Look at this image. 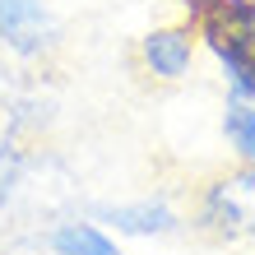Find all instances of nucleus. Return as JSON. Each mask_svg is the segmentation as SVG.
<instances>
[{"label":"nucleus","instance_id":"nucleus-2","mask_svg":"<svg viewBox=\"0 0 255 255\" xmlns=\"http://www.w3.org/2000/svg\"><path fill=\"white\" fill-rule=\"evenodd\" d=\"M65 42V28L47 0H0V56L19 65H47Z\"/></svg>","mask_w":255,"mask_h":255},{"label":"nucleus","instance_id":"nucleus-1","mask_svg":"<svg viewBox=\"0 0 255 255\" xmlns=\"http://www.w3.org/2000/svg\"><path fill=\"white\" fill-rule=\"evenodd\" d=\"M190 228L218 246L255 242V162H237L228 172H214L195 190Z\"/></svg>","mask_w":255,"mask_h":255},{"label":"nucleus","instance_id":"nucleus-7","mask_svg":"<svg viewBox=\"0 0 255 255\" xmlns=\"http://www.w3.org/2000/svg\"><path fill=\"white\" fill-rule=\"evenodd\" d=\"M0 255H19V251H0Z\"/></svg>","mask_w":255,"mask_h":255},{"label":"nucleus","instance_id":"nucleus-3","mask_svg":"<svg viewBox=\"0 0 255 255\" xmlns=\"http://www.w3.org/2000/svg\"><path fill=\"white\" fill-rule=\"evenodd\" d=\"M195 51H200V33L190 19H181V23H162L134 42V65L153 84H181L195 70Z\"/></svg>","mask_w":255,"mask_h":255},{"label":"nucleus","instance_id":"nucleus-5","mask_svg":"<svg viewBox=\"0 0 255 255\" xmlns=\"http://www.w3.org/2000/svg\"><path fill=\"white\" fill-rule=\"evenodd\" d=\"M28 242H33L37 251H47V255H126L112 242L107 228H98L93 218H79V214L56 218L47 232H33Z\"/></svg>","mask_w":255,"mask_h":255},{"label":"nucleus","instance_id":"nucleus-4","mask_svg":"<svg viewBox=\"0 0 255 255\" xmlns=\"http://www.w3.org/2000/svg\"><path fill=\"white\" fill-rule=\"evenodd\" d=\"M88 218H93L98 228H112L116 237H176L186 228V214L167 195H139V200H121V204H93Z\"/></svg>","mask_w":255,"mask_h":255},{"label":"nucleus","instance_id":"nucleus-6","mask_svg":"<svg viewBox=\"0 0 255 255\" xmlns=\"http://www.w3.org/2000/svg\"><path fill=\"white\" fill-rule=\"evenodd\" d=\"M223 139L237 162H255V102H228L223 107Z\"/></svg>","mask_w":255,"mask_h":255}]
</instances>
